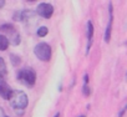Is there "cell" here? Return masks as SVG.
<instances>
[{
  "label": "cell",
  "instance_id": "6da1fadb",
  "mask_svg": "<svg viewBox=\"0 0 127 117\" xmlns=\"http://www.w3.org/2000/svg\"><path fill=\"white\" fill-rule=\"evenodd\" d=\"M11 107L16 111V113H19V116L23 115V111L26 108L28 103H29V98L28 95L24 91H19V90H14L11 92V96L9 98Z\"/></svg>",
  "mask_w": 127,
  "mask_h": 117
},
{
  "label": "cell",
  "instance_id": "7a4b0ae2",
  "mask_svg": "<svg viewBox=\"0 0 127 117\" xmlns=\"http://www.w3.org/2000/svg\"><path fill=\"white\" fill-rule=\"evenodd\" d=\"M18 80L26 87H34L36 82V74L30 67H24L18 72Z\"/></svg>",
  "mask_w": 127,
  "mask_h": 117
},
{
  "label": "cell",
  "instance_id": "3957f363",
  "mask_svg": "<svg viewBox=\"0 0 127 117\" xmlns=\"http://www.w3.org/2000/svg\"><path fill=\"white\" fill-rule=\"evenodd\" d=\"M34 54L36 55V57L39 60L47 62L51 58V47L46 42H40L34 47Z\"/></svg>",
  "mask_w": 127,
  "mask_h": 117
},
{
  "label": "cell",
  "instance_id": "277c9868",
  "mask_svg": "<svg viewBox=\"0 0 127 117\" xmlns=\"http://www.w3.org/2000/svg\"><path fill=\"white\" fill-rule=\"evenodd\" d=\"M0 31L9 35L8 40H9V42L13 44L14 46H18V45L20 44V35H19V32L15 30V28H14L13 25H10V24H4V25L0 26Z\"/></svg>",
  "mask_w": 127,
  "mask_h": 117
},
{
  "label": "cell",
  "instance_id": "5b68a950",
  "mask_svg": "<svg viewBox=\"0 0 127 117\" xmlns=\"http://www.w3.org/2000/svg\"><path fill=\"white\" fill-rule=\"evenodd\" d=\"M36 14L44 19H50L54 14V6L49 3H40L36 8Z\"/></svg>",
  "mask_w": 127,
  "mask_h": 117
},
{
  "label": "cell",
  "instance_id": "8992f818",
  "mask_svg": "<svg viewBox=\"0 0 127 117\" xmlns=\"http://www.w3.org/2000/svg\"><path fill=\"white\" fill-rule=\"evenodd\" d=\"M37 16L39 15L32 10H21V21L23 23H26V24L35 23Z\"/></svg>",
  "mask_w": 127,
  "mask_h": 117
},
{
  "label": "cell",
  "instance_id": "52a82bcc",
  "mask_svg": "<svg viewBox=\"0 0 127 117\" xmlns=\"http://www.w3.org/2000/svg\"><path fill=\"white\" fill-rule=\"evenodd\" d=\"M11 92H13V90L10 88V86L4 80H0V96H1L4 100L9 101V98L11 96Z\"/></svg>",
  "mask_w": 127,
  "mask_h": 117
},
{
  "label": "cell",
  "instance_id": "ba28073f",
  "mask_svg": "<svg viewBox=\"0 0 127 117\" xmlns=\"http://www.w3.org/2000/svg\"><path fill=\"white\" fill-rule=\"evenodd\" d=\"M108 11H110V19H108V24H107V28H106V31H105V41H106V42H110V39H111V31H112L113 15H112V4H111V3L108 4Z\"/></svg>",
  "mask_w": 127,
  "mask_h": 117
},
{
  "label": "cell",
  "instance_id": "9c48e42d",
  "mask_svg": "<svg viewBox=\"0 0 127 117\" xmlns=\"http://www.w3.org/2000/svg\"><path fill=\"white\" fill-rule=\"evenodd\" d=\"M87 39H89V42H87L86 52H89V50L91 47V44H92V39H94V24L91 21H87Z\"/></svg>",
  "mask_w": 127,
  "mask_h": 117
},
{
  "label": "cell",
  "instance_id": "30bf717a",
  "mask_svg": "<svg viewBox=\"0 0 127 117\" xmlns=\"http://www.w3.org/2000/svg\"><path fill=\"white\" fill-rule=\"evenodd\" d=\"M8 76V69H6V64H5V60L3 57H0V80H4L6 79Z\"/></svg>",
  "mask_w": 127,
  "mask_h": 117
},
{
  "label": "cell",
  "instance_id": "8fae6325",
  "mask_svg": "<svg viewBox=\"0 0 127 117\" xmlns=\"http://www.w3.org/2000/svg\"><path fill=\"white\" fill-rule=\"evenodd\" d=\"M9 47V40L4 34H0V51H5Z\"/></svg>",
  "mask_w": 127,
  "mask_h": 117
},
{
  "label": "cell",
  "instance_id": "7c38bea8",
  "mask_svg": "<svg viewBox=\"0 0 127 117\" xmlns=\"http://www.w3.org/2000/svg\"><path fill=\"white\" fill-rule=\"evenodd\" d=\"M47 32H49V29H47L46 26H40V28L37 29V31H36L37 36H40V37L46 36V35H47Z\"/></svg>",
  "mask_w": 127,
  "mask_h": 117
},
{
  "label": "cell",
  "instance_id": "4fadbf2b",
  "mask_svg": "<svg viewBox=\"0 0 127 117\" xmlns=\"http://www.w3.org/2000/svg\"><path fill=\"white\" fill-rule=\"evenodd\" d=\"M10 58H11V62H13V65H14V66H16V65L21 61V58H20V57H18L15 54H11V55H10Z\"/></svg>",
  "mask_w": 127,
  "mask_h": 117
},
{
  "label": "cell",
  "instance_id": "5bb4252c",
  "mask_svg": "<svg viewBox=\"0 0 127 117\" xmlns=\"http://www.w3.org/2000/svg\"><path fill=\"white\" fill-rule=\"evenodd\" d=\"M82 92H84V95H85V96H89V95H90L91 90H90L89 85H85V84H84V87H82Z\"/></svg>",
  "mask_w": 127,
  "mask_h": 117
},
{
  "label": "cell",
  "instance_id": "9a60e30c",
  "mask_svg": "<svg viewBox=\"0 0 127 117\" xmlns=\"http://www.w3.org/2000/svg\"><path fill=\"white\" fill-rule=\"evenodd\" d=\"M13 19H14L15 21H21V11H15Z\"/></svg>",
  "mask_w": 127,
  "mask_h": 117
},
{
  "label": "cell",
  "instance_id": "2e32d148",
  "mask_svg": "<svg viewBox=\"0 0 127 117\" xmlns=\"http://www.w3.org/2000/svg\"><path fill=\"white\" fill-rule=\"evenodd\" d=\"M5 5V1H4V0H0V8H3Z\"/></svg>",
  "mask_w": 127,
  "mask_h": 117
},
{
  "label": "cell",
  "instance_id": "e0dca14e",
  "mask_svg": "<svg viewBox=\"0 0 127 117\" xmlns=\"http://www.w3.org/2000/svg\"><path fill=\"white\" fill-rule=\"evenodd\" d=\"M54 117H60V112H57V113H55V116Z\"/></svg>",
  "mask_w": 127,
  "mask_h": 117
},
{
  "label": "cell",
  "instance_id": "ac0fdd59",
  "mask_svg": "<svg viewBox=\"0 0 127 117\" xmlns=\"http://www.w3.org/2000/svg\"><path fill=\"white\" fill-rule=\"evenodd\" d=\"M0 116H1V110H0Z\"/></svg>",
  "mask_w": 127,
  "mask_h": 117
},
{
  "label": "cell",
  "instance_id": "d6986e66",
  "mask_svg": "<svg viewBox=\"0 0 127 117\" xmlns=\"http://www.w3.org/2000/svg\"><path fill=\"white\" fill-rule=\"evenodd\" d=\"M80 117H85V116H84V115H82V116H80Z\"/></svg>",
  "mask_w": 127,
  "mask_h": 117
},
{
  "label": "cell",
  "instance_id": "ffe728a7",
  "mask_svg": "<svg viewBox=\"0 0 127 117\" xmlns=\"http://www.w3.org/2000/svg\"><path fill=\"white\" fill-rule=\"evenodd\" d=\"M125 110H127V106H126V108H125Z\"/></svg>",
  "mask_w": 127,
  "mask_h": 117
},
{
  "label": "cell",
  "instance_id": "44dd1931",
  "mask_svg": "<svg viewBox=\"0 0 127 117\" xmlns=\"http://www.w3.org/2000/svg\"><path fill=\"white\" fill-rule=\"evenodd\" d=\"M4 117H9V116H4Z\"/></svg>",
  "mask_w": 127,
  "mask_h": 117
},
{
  "label": "cell",
  "instance_id": "7402d4cb",
  "mask_svg": "<svg viewBox=\"0 0 127 117\" xmlns=\"http://www.w3.org/2000/svg\"><path fill=\"white\" fill-rule=\"evenodd\" d=\"M126 79H127V76H126Z\"/></svg>",
  "mask_w": 127,
  "mask_h": 117
}]
</instances>
